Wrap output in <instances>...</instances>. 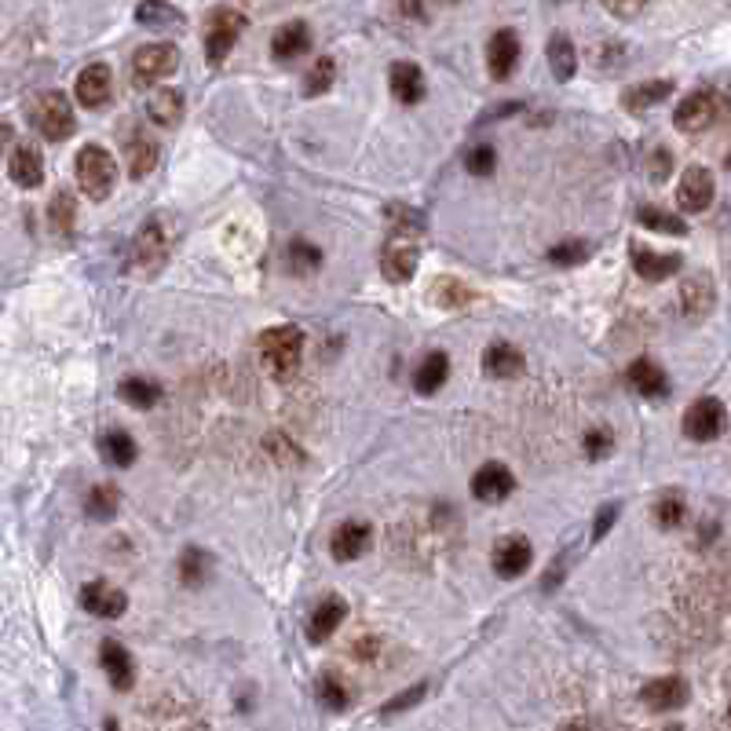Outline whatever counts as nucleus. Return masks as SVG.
<instances>
[{
	"instance_id": "f257e3e1",
	"label": "nucleus",
	"mask_w": 731,
	"mask_h": 731,
	"mask_svg": "<svg viewBox=\"0 0 731 731\" xmlns=\"http://www.w3.org/2000/svg\"><path fill=\"white\" fill-rule=\"evenodd\" d=\"M172 242H176V223H172V216L169 212H154L150 220H143V227L132 238V253H128L132 271L147 278L158 275L172 253Z\"/></svg>"
},
{
	"instance_id": "f03ea898",
	"label": "nucleus",
	"mask_w": 731,
	"mask_h": 731,
	"mask_svg": "<svg viewBox=\"0 0 731 731\" xmlns=\"http://www.w3.org/2000/svg\"><path fill=\"white\" fill-rule=\"evenodd\" d=\"M260 348V362L275 381H289L297 377L300 362H304V333L297 326H271L256 340Z\"/></svg>"
},
{
	"instance_id": "7ed1b4c3",
	"label": "nucleus",
	"mask_w": 731,
	"mask_h": 731,
	"mask_svg": "<svg viewBox=\"0 0 731 731\" xmlns=\"http://www.w3.org/2000/svg\"><path fill=\"white\" fill-rule=\"evenodd\" d=\"M731 110V96L728 92H717V88H702V92H691L688 99H680L677 114H673V125L680 128V132H688V136H695V132H706V128H713L717 121H721L724 114Z\"/></svg>"
},
{
	"instance_id": "20e7f679",
	"label": "nucleus",
	"mask_w": 731,
	"mask_h": 731,
	"mask_svg": "<svg viewBox=\"0 0 731 731\" xmlns=\"http://www.w3.org/2000/svg\"><path fill=\"white\" fill-rule=\"evenodd\" d=\"M74 169H77L81 191H85L92 202H106V198H110V191H114V183H117V165H114V158H110V150L96 147V143H85V147L77 150Z\"/></svg>"
},
{
	"instance_id": "39448f33",
	"label": "nucleus",
	"mask_w": 731,
	"mask_h": 731,
	"mask_svg": "<svg viewBox=\"0 0 731 731\" xmlns=\"http://www.w3.org/2000/svg\"><path fill=\"white\" fill-rule=\"evenodd\" d=\"M33 121H37V128H41V136L48 139V143H63V139L74 136V128H77L74 106H70V99H66L63 92H44V96L37 99Z\"/></svg>"
},
{
	"instance_id": "423d86ee",
	"label": "nucleus",
	"mask_w": 731,
	"mask_h": 731,
	"mask_svg": "<svg viewBox=\"0 0 731 731\" xmlns=\"http://www.w3.org/2000/svg\"><path fill=\"white\" fill-rule=\"evenodd\" d=\"M176 66H180L176 44H147V48H139L132 55V85L136 88L158 85V81L176 74Z\"/></svg>"
},
{
	"instance_id": "0eeeda50",
	"label": "nucleus",
	"mask_w": 731,
	"mask_h": 731,
	"mask_svg": "<svg viewBox=\"0 0 731 731\" xmlns=\"http://www.w3.org/2000/svg\"><path fill=\"white\" fill-rule=\"evenodd\" d=\"M417 264H421L417 238H410V234H388V242L381 249V275L392 286H406L417 275Z\"/></svg>"
},
{
	"instance_id": "6e6552de",
	"label": "nucleus",
	"mask_w": 731,
	"mask_h": 731,
	"mask_svg": "<svg viewBox=\"0 0 731 731\" xmlns=\"http://www.w3.org/2000/svg\"><path fill=\"white\" fill-rule=\"evenodd\" d=\"M245 30V15L242 8H216L209 19V33H205V55H209L212 66H220L231 48L238 44Z\"/></svg>"
},
{
	"instance_id": "1a4fd4ad",
	"label": "nucleus",
	"mask_w": 731,
	"mask_h": 731,
	"mask_svg": "<svg viewBox=\"0 0 731 731\" xmlns=\"http://www.w3.org/2000/svg\"><path fill=\"white\" fill-rule=\"evenodd\" d=\"M724 421H728V414H724L721 399L706 395V399H695L688 406V414H684V435L695 439V443H713L724 432Z\"/></svg>"
},
{
	"instance_id": "9d476101",
	"label": "nucleus",
	"mask_w": 731,
	"mask_h": 731,
	"mask_svg": "<svg viewBox=\"0 0 731 731\" xmlns=\"http://www.w3.org/2000/svg\"><path fill=\"white\" fill-rule=\"evenodd\" d=\"M512 490H516V476H512L509 465L501 461H490L472 476V494H476L483 505H498V501H509Z\"/></svg>"
},
{
	"instance_id": "9b49d317",
	"label": "nucleus",
	"mask_w": 731,
	"mask_h": 731,
	"mask_svg": "<svg viewBox=\"0 0 731 731\" xmlns=\"http://www.w3.org/2000/svg\"><path fill=\"white\" fill-rule=\"evenodd\" d=\"M688 699H691V688L684 677H658L640 688V702L655 713L680 710V706H688Z\"/></svg>"
},
{
	"instance_id": "f8f14e48",
	"label": "nucleus",
	"mask_w": 731,
	"mask_h": 731,
	"mask_svg": "<svg viewBox=\"0 0 731 731\" xmlns=\"http://www.w3.org/2000/svg\"><path fill=\"white\" fill-rule=\"evenodd\" d=\"M77 103L85 106V110H99V106L110 103V96H114V74H110V66L106 63H92L85 66L81 74H77Z\"/></svg>"
},
{
	"instance_id": "ddd939ff",
	"label": "nucleus",
	"mask_w": 731,
	"mask_h": 731,
	"mask_svg": "<svg viewBox=\"0 0 731 731\" xmlns=\"http://www.w3.org/2000/svg\"><path fill=\"white\" fill-rule=\"evenodd\" d=\"M713 194H717V187H713L710 169H702V165H691V169H684V176H680V187H677L680 209H684V212H706L713 205Z\"/></svg>"
},
{
	"instance_id": "4468645a",
	"label": "nucleus",
	"mask_w": 731,
	"mask_h": 731,
	"mask_svg": "<svg viewBox=\"0 0 731 731\" xmlns=\"http://www.w3.org/2000/svg\"><path fill=\"white\" fill-rule=\"evenodd\" d=\"M373 541V527L366 520H348L340 523L337 530H333V538H329V552H333V560H359L362 552L370 549Z\"/></svg>"
},
{
	"instance_id": "2eb2a0df",
	"label": "nucleus",
	"mask_w": 731,
	"mask_h": 731,
	"mask_svg": "<svg viewBox=\"0 0 731 731\" xmlns=\"http://www.w3.org/2000/svg\"><path fill=\"white\" fill-rule=\"evenodd\" d=\"M520 37H516V30H498L494 37H490L487 44V66H490V77L494 81H505V77H512V70L520 66Z\"/></svg>"
},
{
	"instance_id": "dca6fc26",
	"label": "nucleus",
	"mask_w": 731,
	"mask_h": 731,
	"mask_svg": "<svg viewBox=\"0 0 731 731\" xmlns=\"http://www.w3.org/2000/svg\"><path fill=\"white\" fill-rule=\"evenodd\" d=\"M81 607L96 618H121L128 611V596L110 582H88L81 589Z\"/></svg>"
},
{
	"instance_id": "f3484780",
	"label": "nucleus",
	"mask_w": 731,
	"mask_h": 731,
	"mask_svg": "<svg viewBox=\"0 0 731 731\" xmlns=\"http://www.w3.org/2000/svg\"><path fill=\"white\" fill-rule=\"evenodd\" d=\"M8 172H11V180L19 183V187H26V191L41 187V183H44L41 150L33 147V143H19V147L8 154Z\"/></svg>"
},
{
	"instance_id": "a211bd4d",
	"label": "nucleus",
	"mask_w": 731,
	"mask_h": 731,
	"mask_svg": "<svg viewBox=\"0 0 731 731\" xmlns=\"http://www.w3.org/2000/svg\"><path fill=\"white\" fill-rule=\"evenodd\" d=\"M99 662H103V669H106V680H110L117 691H128L136 684V662H132V655L125 651V644L103 640V647H99Z\"/></svg>"
},
{
	"instance_id": "6ab92c4d",
	"label": "nucleus",
	"mask_w": 731,
	"mask_h": 731,
	"mask_svg": "<svg viewBox=\"0 0 731 731\" xmlns=\"http://www.w3.org/2000/svg\"><path fill=\"white\" fill-rule=\"evenodd\" d=\"M308 48H311V30L304 19L286 22V26L271 37V55H275L278 63H293L300 55H308Z\"/></svg>"
},
{
	"instance_id": "aec40b11",
	"label": "nucleus",
	"mask_w": 731,
	"mask_h": 731,
	"mask_svg": "<svg viewBox=\"0 0 731 731\" xmlns=\"http://www.w3.org/2000/svg\"><path fill=\"white\" fill-rule=\"evenodd\" d=\"M125 158H128V176H132V180H143V176H150V172H154V165H158V139L147 136L143 128H139V132H128Z\"/></svg>"
},
{
	"instance_id": "412c9836",
	"label": "nucleus",
	"mask_w": 731,
	"mask_h": 731,
	"mask_svg": "<svg viewBox=\"0 0 731 731\" xmlns=\"http://www.w3.org/2000/svg\"><path fill=\"white\" fill-rule=\"evenodd\" d=\"M633 256V271L647 282H662V278L677 275L680 271V256L677 253H655V249H644V245H633L629 249Z\"/></svg>"
},
{
	"instance_id": "4be33fe9",
	"label": "nucleus",
	"mask_w": 731,
	"mask_h": 731,
	"mask_svg": "<svg viewBox=\"0 0 731 731\" xmlns=\"http://www.w3.org/2000/svg\"><path fill=\"white\" fill-rule=\"evenodd\" d=\"M713 304H717V289H713L710 275H695L680 286V308H684V315L688 318H695V322L710 315Z\"/></svg>"
},
{
	"instance_id": "5701e85b",
	"label": "nucleus",
	"mask_w": 731,
	"mask_h": 731,
	"mask_svg": "<svg viewBox=\"0 0 731 731\" xmlns=\"http://www.w3.org/2000/svg\"><path fill=\"white\" fill-rule=\"evenodd\" d=\"M626 381L633 392H640L644 399H662L669 392V377L666 370L651 359H636L633 366L626 370Z\"/></svg>"
},
{
	"instance_id": "b1692460",
	"label": "nucleus",
	"mask_w": 731,
	"mask_h": 731,
	"mask_svg": "<svg viewBox=\"0 0 731 731\" xmlns=\"http://www.w3.org/2000/svg\"><path fill=\"white\" fill-rule=\"evenodd\" d=\"M348 618V604L344 600H337V596H329V600H322V604L311 611L308 618V636L311 644H326L329 636L337 633V626Z\"/></svg>"
},
{
	"instance_id": "393cba45",
	"label": "nucleus",
	"mask_w": 731,
	"mask_h": 731,
	"mask_svg": "<svg viewBox=\"0 0 731 731\" xmlns=\"http://www.w3.org/2000/svg\"><path fill=\"white\" fill-rule=\"evenodd\" d=\"M428 300H432L435 308L457 311V308H465V304L476 300V289L468 286V282H461V278H454V275H439L432 286H428Z\"/></svg>"
},
{
	"instance_id": "a878e982",
	"label": "nucleus",
	"mask_w": 731,
	"mask_h": 731,
	"mask_svg": "<svg viewBox=\"0 0 731 731\" xmlns=\"http://www.w3.org/2000/svg\"><path fill=\"white\" fill-rule=\"evenodd\" d=\"M388 85H392V96L399 99V103H421L424 92H428V85H424V74L417 63H395L392 74H388Z\"/></svg>"
},
{
	"instance_id": "bb28decb",
	"label": "nucleus",
	"mask_w": 731,
	"mask_h": 731,
	"mask_svg": "<svg viewBox=\"0 0 731 731\" xmlns=\"http://www.w3.org/2000/svg\"><path fill=\"white\" fill-rule=\"evenodd\" d=\"M530 567V541L527 538H505L494 549V571L501 578H520Z\"/></svg>"
},
{
	"instance_id": "cd10ccee",
	"label": "nucleus",
	"mask_w": 731,
	"mask_h": 731,
	"mask_svg": "<svg viewBox=\"0 0 731 731\" xmlns=\"http://www.w3.org/2000/svg\"><path fill=\"white\" fill-rule=\"evenodd\" d=\"M483 370L490 377H498V381H509V377H516L523 370V351L512 348L509 340H498V344H490L483 351Z\"/></svg>"
},
{
	"instance_id": "c85d7f7f",
	"label": "nucleus",
	"mask_w": 731,
	"mask_h": 731,
	"mask_svg": "<svg viewBox=\"0 0 731 731\" xmlns=\"http://www.w3.org/2000/svg\"><path fill=\"white\" fill-rule=\"evenodd\" d=\"M446 377H450V359H446L443 351H428L414 370L417 395H435L446 384Z\"/></svg>"
},
{
	"instance_id": "c756f323",
	"label": "nucleus",
	"mask_w": 731,
	"mask_h": 731,
	"mask_svg": "<svg viewBox=\"0 0 731 731\" xmlns=\"http://www.w3.org/2000/svg\"><path fill=\"white\" fill-rule=\"evenodd\" d=\"M669 92H673V81H644V85L629 88L626 96H622V106H626L629 114H644L651 106L666 103Z\"/></svg>"
},
{
	"instance_id": "7c9ffc66",
	"label": "nucleus",
	"mask_w": 731,
	"mask_h": 731,
	"mask_svg": "<svg viewBox=\"0 0 731 731\" xmlns=\"http://www.w3.org/2000/svg\"><path fill=\"white\" fill-rule=\"evenodd\" d=\"M147 114H150V121H154V125H161V128L180 125V121H183V96H180V92H172V88H161V92H154V96H150Z\"/></svg>"
},
{
	"instance_id": "2f4dec72",
	"label": "nucleus",
	"mask_w": 731,
	"mask_h": 731,
	"mask_svg": "<svg viewBox=\"0 0 731 731\" xmlns=\"http://www.w3.org/2000/svg\"><path fill=\"white\" fill-rule=\"evenodd\" d=\"M99 450H103L106 461H110V465H117V468L136 465V454H139L136 439H132V435H128V432H121V428H114V432H106L103 439H99Z\"/></svg>"
},
{
	"instance_id": "473e14b6",
	"label": "nucleus",
	"mask_w": 731,
	"mask_h": 731,
	"mask_svg": "<svg viewBox=\"0 0 731 731\" xmlns=\"http://www.w3.org/2000/svg\"><path fill=\"white\" fill-rule=\"evenodd\" d=\"M549 66L552 74H556V81H571L574 70H578V52H574L571 37H563V33H556L549 41Z\"/></svg>"
},
{
	"instance_id": "72a5a7b5",
	"label": "nucleus",
	"mask_w": 731,
	"mask_h": 731,
	"mask_svg": "<svg viewBox=\"0 0 731 731\" xmlns=\"http://www.w3.org/2000/svg\"><path fill=\"white\" fill-rule=\"evenodd\" d=\"M636 220L644 223L647 231H658V234H673V238H684V234H688V223L680 220V216L662 212V209H651V205L636 209Z\"/></svg>"
},
{
	"instance_id": "f704fd0d",
	"label": "nucleus",
	"mask_w": 731,
	"mask_h": 731,
	"mask_svg": "<svg viewBox=\"0 0 731 731\" xmlns=\"http://www.w3.org/2000/svg\"><path fill=\"white\" fill-rule=\"evenodd\" d=\"M209 567H212V560H209V552L205 549H183L180 552V578H183V585H202L205 578H209Z\"/></svg>"
},
{
	"instance_id": "c9c22d12",
	"label": "nucleus",
	"mask_w": 731,
	"mask_h": 731,
	"mask_svg": "<svg viewBox=\"0 0 731 731\" xmlns=\"http://www.w3.org/2000/svg\"><path fill=\"white\" fill-rule=\"evenodd\" d=\"M74 216H77V202H74V194L70 191H59L52 198V205H48V223H52V231L55 234H70L74 231Z\"/></svg>"
},
{
	"instance_id": "e433bc0d",
	"label": "nucleus",
	"mask_w": 731,
	"mask_h": 731,
	"mask_svg": "<svg viewBox=\"0 0 731 731\" xmlns=\"http://www.w3.org/2000/svg\"><path fill=\"white\" fill-rule=\"evenodd\" d=\"M121 399L139 406V410H150L161 399V388L147 377H128V381H121Z\"/></svg>"
},
{
	"instance_id": "4c0bfd02",
	"label": "nucleus",
	"mask_w": 731,
	"mask_h": 731,
	"mask_svg": "<svg viewBox=\"0 0 731 731\" xmlns=\"http://www.w3.org/2000/svg\"><path fill=\"white\" fill-rule=\"evenodd\" d=\"M333 77H337V63H333L329 55H318L315 66H311L308 77H304V96H322V92H329Z\"/></svg>"
},
{
	"instance_id": "58836bf2",
	"label": "nucleus",
	"mask_w": 731,
	"mask_h": 731,
	"mask_svg": "<svg viewBox=\"0 0 731 731\" xmlns=\"http://www.w3.org/2000/svg\"><path fill=\"white\" fill-rule=\"evenodd\" d=\"M318 699L326 702L329 710H348V702H351V691H348V684L337 677V673H322L318 677Z\"/></svg>"
},
{
	"instance_id": "ea45409f",
	"label": "nucleus",
	"mask_w": 731,
	"mask_h": 731,
	"mask_svg": "<svg viewBox=\"0 0 731 731\" xmlns=\"http://www.w3.org/2000/svg\"><path fill=\"white\" fill-rule=\"evenodd\" d=\"M85 512L92 516V520H110V516L117 512V490L106 487V483L92 487L85 494Z\"/></svg>"
},
{
	"instance_id": "a19ab883",
	"label": "nucleus",
	"mask_w": 731,
	"mask_h": 731,
	"mask_svg": "<svg viewBox=\"0 0 731 731\" xmlns=\"http://www.w3.org/2000/svg\"><path fill=\"white\" fill-rule=\"evenodd\" d=\"M286 264L293 275H311V271H318V264H322V253L308 242H293L286 249Z\"/></svg>"
},
{
	"instance_id": "79ce46f5",
	"label": "nucleus",
	"mask_w": 731,
	"mask_h": 731,
	"mask_svg": "<svg viewBox=\"0 0 731 731\" xmlns=\"http://www.w3.org/2000/svg\"><path fill=\"white\" fill-rule=\"evenodd\" d=\"M136 19L143 22V26H150V30H165V26L183 19V11L172 8V4H139Z\"/></svg>"
},
{
	"instance_id": "37998d69",
	"label": "nucleus",
	"mask_w": 731,
	"mask_h": 731,
	"mask_svg": "<svg viewBox=\"0 0 731 731\" xmlns=\"http://www.w3.org/2000/svg\"><path fill=\"white\" fill-rule=\"evenodd\" d=\"M421 231V212H414L410 205H388V234H410L417 238Z\"/></svg>"
},
{
	"instance_id": "c03bdc74",
	"label": "nucleus",
	"mask_w": 731,
	"mask_h": 731,
	"mask_svg": "<svg viewBox=\"0 0 731 731\" xmlns=\"http://www.w3.org/2000/svg\"><path fill=\"white\" fill-rule=\"evenodd\" d=\"M465 169L472 172V176H490V172L498 169V154H494V147L490 143H476V147L465 150Z\"/></svg>"
},
{
	"instance_id": "a18cd8bd",
	"label": "nucleus",
	"mask_w": 731,
	"mask_h": 731,
	"mask_svg": "<svg viewBox=\"0 0 731 731\" xmlns=\"http://www.w3.org/2000/svg\"><path fill=\"white\" fill-rule=\"evenodd\" d=\"M585 256H589V245L585 242H560L549 249V264L556 267H578L585 264Z\"/></svg>"
},
{
	"instance_id": "49530a36",
	"label": "nucleus",
	"mask_w": 731,
	"mask_h": 731,
	"mask_svg": "<svg viewBox=\"0 0 731 731\" xmlns=\"http://www.w3.org/2000/svg\"><path fill=\"white\" fill-rule=\"evenodd\" d=\"M655 520L662 523V527H680V523H684V501H680L677 494L662 498L655 505Z\"/></svg>"
},
{
	"instance_id": "de8ad7c7",
	"label": "nucleus",
	"mask_w": 731,
	"mask_h": 731,
	"mask_svg": "<svg viewBox=\"0 0 731 731\" xmlns=\"http://www.w3.org/2000/svg\"><path fill=\"white\" fill-rule=\"evenodd\" d=\"M615 450V439H611V432H604V428H593V432L585 435V457L589 461H600V457H607Z\"/></svg>"
},
{
	"instance_id": "09e8293b",
	"label": "nucleus",
	"mask_w": 731,
	"mask_h": 731,
	"mask_svg": "<svg viewBox=\"0 0 731 731\" xmlns=\"http://www.w3.org/2000/svg\"><path fill=\"white\" fill-rule=\"evenodd\" d=\"M424 691H428V684H414L410 691H403V695H395L392 702H384V717H395V713H403V710H410V706H417V702L424 699Z\"/></svg>"
},
{
	"instance_id": "8fccbe9b",
	"label": "nucleus",
	"mask_w": 731,
	"mask_h": 731,
	"mask_svg": "<svg viewBox=\"0 0 731 731\" xmlns=\"http://www.w3.org/2000/svg\"><path fill=\"white\" fill-rule=\"evenodd\" d=\"M267 450H271V454H275L278 461H282V465H289V457H300L297 446L289 443V439L282 432H271V435H267Z\"/></svg>"
},
{
	"instance_id": "3c124183",
	"label": "nucleus",
	"mask_w": 731,
	"mask_h": 731,
	"mask_svg": "<svg viewBox=\"0 0 731 731\" xmlns=\"http://www.w3.org/2000/svg\"><path fill=\"white\" fill-rule=\"evenodd\" d=\"M618 512H622V505H604V509L596 512V527H593V541H604V538H607V530L615 527V520H618Z\"/></svg>"
},
{
	"instance_id": "603ef678",
	"label": "nucleus",
	"mask_w": 731,
	"mask_h": 731,
	"mask_svg": "<svg viewBox=\"0 0 731 731\" xmlns=\"http://www.w3.org/2000/svg\"><path fill=\"white\" fill-rule=\"evenodd\" d=\"M666 165H673V158H669L666 150H658V158H655V172H651V176H655V180H666Z\"/></svg>"
},
{
	"instance_id": "864d4df0",
	"label": "nucleus",
	"mask_w": 731,
	"mask_h": 731,
	"mask_svg": "<svg viewBox=\"0 0 731 731\" xmlns=\"http://www.w3.org/2000/svg\"><path fill=\"white\" fill-rule=\"evenodd\" d=\"M607 11H611V15H640L644 4H607Z\"/></svg>"
},
{
	"instance_id": "5fc2aeb1",
	"label": "nucleus",
	"mask_w": 731,
	"mask_h": 731,
	"mask_svg": "<svg viewBox=\"0 0 731 731\" xmlns=\"http://www.w3.org/2000/svg\"><path fill=\"white\" fill-rule=\"evenodd\" d=\"M556 731H596V728H593V721H582V717H574V721L560 724Z\"/></svg>"
},
{
	"instance_id": "6e6d98bb",
	"label": "nucleus",
	"mask_w": 731,
	"mask_h": 731,
	"mask_svg": "<svg viewBox=\"0 0 731 731\" xmlns=\"http://www.w3.org/2000/svg\"><path fill=\"white\" fill-rule=\"evenodd\" d=\"M106 731H121V728H117V724H114V721H106Z\"/></svg>"
},
{
	"instance_id": "4d7b16f0",
	"label": "nucleus",
	"mask_w": 731,
	"mask_h": 731,
	"mask_svg": "<svg viewBox=\"0 0 731 731\" xmlns=\"http://www.w3.org/2000/svg\"><path fill=\"white\" fill-rule=\"evenodd\" d=\"M724 165H728V169H731V150H728V158H724Z\"/></svg>"
},
{
	"instance_id": "13d9d810",
	"label": "nucleus",
	"mask_w": 731,
	"mask_h": 731,
	"mask_svg": "<svg viewBox=\"0 0 731 731\" xmlns=\"http://www.w3.org/2000/svg\"><path fill=\"white\" fill-rule=\"evenodd\" d=\"M728 721H731V710H728Z\"/></svg>"
}]
</instances>
